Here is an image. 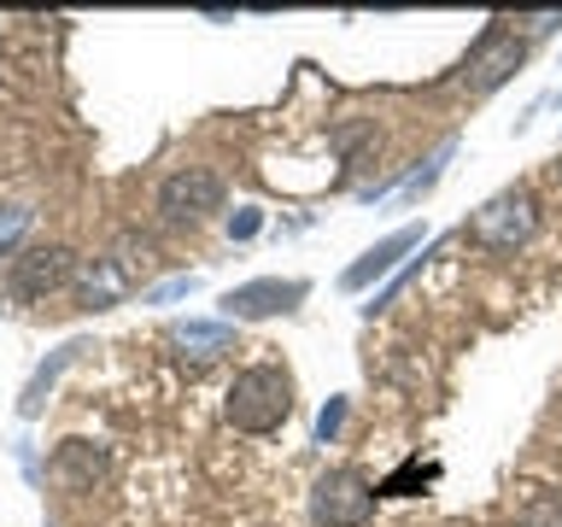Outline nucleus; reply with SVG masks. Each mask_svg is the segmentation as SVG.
Wrapping results in <instances>:
<instances>
[{"label":"nucleus","instance_id":"obj_11","mask_svg":"<svg viewBox=\"0 0 562 527\" xmlns=\"http://www.w3.org/2000/svg\"><path fill=\"white\" fill-rule=\"evenodd\" d=\"M82 299L94 311H105V305H117V299H123V270L112 258H100V264H88V270H82Z\"/></svg>","mask_w":562,"mask_h":527},{"label":"nucleus","instance_id":"obj_16","mask_svg":"<svg viewBox=\"0 0 562 527\" xmlns=\"http://www.w3.org/2000/svg\"><path fill=\"white\" fill-rule=\"evenodd\" d=\"M30 228V211L24 205H0V253H7V246L18 240Z\"/></svg>","mask_w":562,"mask_h":527},{"label":"nucleus","instance_id":"obj_15","mask_svg":"<svg viewBox=\"0 0 562 527\" xmlns=\"http://www.w3.org/2000/svg\"><path fill=\"white\" fill-rule=\"evenodd\" d=\"M188 293H200V276H170V281H158V288L140 293V305H176V299H188Z\"/></svg>","mask_w":562,"mask_h":527},{"label":"nucleus","instance_id":"obj_6","mask_svg":"<svg viewBox=\"0 0 562 527\" xmlns=\"http://www.w3.org/2000/svg\"><path fill=\"white\" fill-rule=\"evenodd\" d=\"M311 288L305 281H281V276H263V281H246V288H228L223 293V311L228 323H252V316H276V311H293Z\"/></svg>","mask_w":562,"mask_h":527},{"label":"nucleus","instance_id":"obj_5","mask_svg":"<svg viewBox=\"0 0 562 527\" xmlns=\"http://www.w3.org/2000/svg\"><path fill=\"white\" fill-rule=\"evenodd\" d=\"M527 59V42L509 30H486L481 42H474V53L463 59V88L469 94H492V88H504L509 77H516V65Z\"/></svg>","mask_w":562,"mask_h":527},{"label":"nucleus","instance_id":"obj_1","mask_svg":"<svg viewBox=\"0 0 562 527\" xmlns=\"http://www.w3.org/2000/svg\"><path fill=\"white\" fill-rule=\"evenodd\" d=\"M293 416V375L276 363H252L240 369L235 386H228V422L240 434H270Z\"/></svg>","mask_w":562,"mask_h":527},{"label":"nucleus","instance_id":"obj_18","mask_svg":"<svg viewBox=\"0 0 562 527\" xmlns=\"http://www.w3.org/2000/svg\"><path fill=\"white\" fill-rule=\"evenodd\" d=\"M340 422H346V399H328V404H323V416H316V439L328 446V439L340 434Z\"/></svg>","mask_w":562,"mask_h":527},{"label":"nucleus","instance_id":"obj_10","mask_svg":"<svg viewBox=\"0 0 562 527\" xmlns=\"http://www.w3.org/2000/svg\"><path fill=\"white\" fill-rule=\"evenodd\" d=\"M100 451L88 446V439H65L59 446V457H53V481H65V486H77V492H88L100 481Z\"/></svg>","mask_w":562,"mask_h":527},{"label":"nucleus","instance_id":"obj_9","mask_svg":"<svg viewBox=\"0 0 562 527\" xmlns=\"http://www.w3.org/2000/svg\"><path fill=\"white\" fill-rule=\"evenodd\" d=\"M228 340H235V323H176L170 328V346L182 351V358H217V351H228Z\"/></svg>","mask_w":562,"mask_h":527},{"label":"nucleus","instance_id":"obj_8","mask_svg":"<svg viewBox=\"0 0 562 527\" xmlns=\"http://www.w3.org/2000/svg\"><path fill=\"white\" fill-rule=\"evenodd\" d=\"M70 276V253L65 246H30V253L12 258V293L18 299H42Z\"/></svg>","mask_w":562,"mask_h":527},{"label":"nucleus","instance_id":"obj_14","mask_svg":"<svg viewBox=\"0 0 562 527\" xmlns=\"http://www.w3.org/2000/svg\"><path fill=\"white\" fill-rule=\"evenodd\" d=\"M457 153V141H446V147H439L434 158H428V165H422V170H411V176H404V182H398V193H404V200H416V193H428L434 182H439V165H446V158Z\"/></svg>","mask_w":562,"mask_h":527},{"label":"nucleus","instance_id":"obj_17","mask_svg":"<svg viewBox=\"0 0 562 527\" xmlns=\"http://www.w3.org/2000/svg\"><path fill=\"white\" fill-rule=\"evenodd\" d=\"M258 228H263V211L258 205H240L235 217H228V240H252Z\"/></svg>","mask_w":562,"mask_h":527},{"label":"nucleus","instance_id":"obj_2","mask_svg":"<svg viewBox=\"0 0 562 527\" xmlns=\"http://www.w3.org/2000/svg\"><path fill=\"white\" fill-rule=\"evenodd\" d=\"M533 228H539V200L527 188L492 193V200L469 217V235L481 246H492V253H516V246L533 240Z\"/></svg>","mask_w":562,"mask_h":527},{"label":"nucleus","instance_id":"obj_12","mask_svg":"<svg viewBox=\"0 0 562 527\" xmlns=\"http://www.w3.org/2000/svg\"><path fill=\"white\" fill-rule=\"evenodd\" d=\"M77 351H82V340H70V346H59V351H53V363H42V369L30 375V386H24V404H18V411H24V416H35V411H42L47 386L59 381V369H65L70 358H77Z\"/></svg>","mask_w":562,"mask_h":527},{"label":"nucleus","instance_id":"obj_3","mask_svg":"<svg viewBox=\"0 0 562 527\" xmlns=\"http://www.w3.org/2000/svg\"><path fill=\"white\" fill-rule=\"evenodd\" d=\"M375 516V486L358 469H328L311 486V522L316 527H363Z\"/></svg>","mask_w":562,"mask_h":527},{"label":"nucleus","instance_id":"obj_13","mask_svg":"<svg viewBox=\"0 0 562 527\" xmlns=\"http://www.w3.org/2000/svg\"><path fill=\"white\" fill-rule=\"evenodd\" d=\"M516 527H562V498L557 492H533V498L516 509Z\"/></svg>","mask_w":562,"mask_h":527},{"label":"nucleus","instance_id":"obj_7","mask_svg":"<svg viewBox=\"0 0 562 527\" xmlns=\"http://www.w3.org/2000/svg\"><path fill=\"white\" fill-rule=\"evenodd\" d=\"M422 246V223H404V228H393L386 240H375L369 253L351 264V270L340 276V288L346 293H358V288H369V281H381V276H393V264L404 258V253H416Z\"/></svg>","mask_w":562,"mask_h":527},{"label":"nucleus","instance_id":"obj_4","mask_svg":"<svg viewBox=\"0 0 562 527\" xmlns=\"http://www.w3.org/2000/svg\"><path fill=\"white\" fill-rule=\"evenodd\" d=\"M217 205H223V176L205 170V165L176 170V176H165V188H158V211H165L170 223H200Z\"/></svg>","mask_w":562,"mask_h":527}]
</instances>
